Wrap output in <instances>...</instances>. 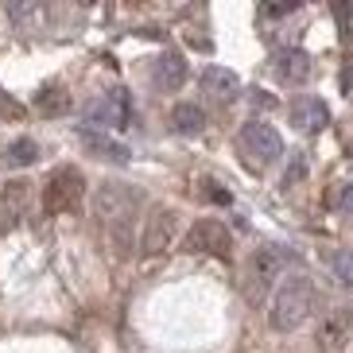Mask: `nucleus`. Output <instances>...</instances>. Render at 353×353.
I'll list each match as a JSON object with an SVG mask.
<instances>
[{
	"mask_svg": "<svg viewBox=\"0 0 353 353\" xmlns=\"http://www.w3.org/2000/svg\"><path fill=\"white\" fill-rule=\"evenodd\" d=\"M330 272H334V280H338V283L353 288V252L350 249L334 252V256H330Z\"/></svg>",
	"mask_w": 353,
	"mask_h": 353,
	"instance_id": "nucleus-20",
	"label": "nucleus"
},
{
	"mask_svg": "<svg viewBox=\"0 0 353 353\" xmlns=\"http://www.w3.org/2000/svg\"><path fill=\"white\" fill-rule=\"evenodd\" d=\"M82 171L78 167H54L47 187H43V214L47 218H59V214H70L78 202H82Z\"/></svg>",
	"mask_w": 353,
	"mask_h": 353,
	"instance_id": "nucleus-5",
	"label": "nucleus"
},
{
	"mask_svg": "<svg viewBox=\"0 0 353 353\" xmlns=\"http://www.w3.org/2000/svg\"><path fill=\"white\" fill-rule=\"evenodd\" d=\"M179 233V214L171 206H152V214L144 218V229H140V241L136 249L144 256H159V252L171 249V241Z\"/></svg>",
	"mask_w": 353,
	"mask_h": 353,
	"instance_id": "nucleus-7",
	"label": "nucleus"
},
{
	"mask_svg": "<svg viewBox=\"0 0 353 353\" xmlns=\"http://www.w3.org/2000/svg\"><path fill=\"white\" fill-rule=\"evenodd\" d=\"M342 94L353 97V63H345V70H342Z\"/></svg>",
	"mask_w": 353,
	"mask_h": 353,
	"instance_id": "nucleus-22",
	"label": "nucleus"
},
{
	"mask_svg": "<svg viewBox=\"0 0 353 353\" xmlns=\"http://www.w3.org/2000/svg\"><path fill=\"white\" fill-rule=\"evenodd\" d=\"M82 144L85 152H94L97 159H113V163H128V148L109 140V136H97L94 128H82Z\"/></svg>",
	"mask_w": 353,
	"mask_h": 353,
	"instance_id": "nucleus-16",
	"label": "nucleus"
},
{
	"mask_svg": "<svg viewBox=\"0 0 353 353\" xmlns=\"http://www.w3.org/2000/svg\"><path fill=\"white\" fill-rule=\"evenodd\" d=\"M0 113H4V117H20L23 109H20V105H16V101H8V97L0 94Z\"/></svg>",
	"mask_w": 353,
	"mask_h": 353,
	"instance_id": "nucleus-23",
	"label": "nucleus"
},
{
	"mask_svg": "<svg viewBox=\"0 0 353 353\" xmlns=\"http://www.w3.org/2000/svg\"><path fill=\"white\" fill-rule=\"evenodd\" d=\"M311 54L303 51V47H283V51L272 54V74L280 78L283 85H303L311 78Z\"/></svg>",
	"mask_w": 353,
	"mask_h": 353,
	"instance_id": "nucleus-10",
	"label": "nucleus"
},
{
	"mask_svg": "<svg viewBox=\"0 0 353 353\" xmlns=\"http://www.w3.org/2000/svg\"><path fill=\"white\" fill-rule=\"evenodd\" d=\"M183 249L187 252H202V256H229L233 249V237H229V229L214 218H202L187 229V237H183Z\"/></svg>",
	"mask_w": 353,
	"mask_h": 353,
	"instance_id": "nucleus-9",
	"label": "nucleus"
},
{
	"mask_svg": "<svg viewBox=\"0 0 353 353\" xmlns=\"http://www.w3.org/2000/svg\"><path fill=\"white\" fill-rule=\"evenodd\" d=\"M319 353H350L353 345V307H334L322 314L319 330H314Z\"/></svg>",
	"mask_w": 353,
	"mask_h": 353,
	"instance_id": "nucleus-8",
	"label": "nucleus"
},
{
	"mask_svg": "<svg viewBox=\"0 0 353 353\" xmlns=\"http://www.w3.org/2000/svg\"><path fill=\"white\" fill-rule=\"evenodd\" d=\"M291 125L299 128V132H322V128L330 125V109H326V101L322 97H311V94H303L291 101Z\"/></svg>",
	"mask_w": 353,
	"mask_h": 353,
	"instance_id": "nucleus-11",
	"label": "nucleus"
},
{
	"mask_svg": "<svg viewBox=\"0 0 353 353\" xmlns=\"http://www.w3.org/2000/svg\"><path fill=\"white\" fill-rule=\"evenodd\" d=\"M35 159H39V144L32 136H20V140H12L4 148V163H12V167H32Z\"/></svg>",
	"mask_w": 353,
	"mask_h": 353,
	"instance_id": "nucleus-19",
	"label": "nucleus"
},
{
	"mask_svg": "<svg viewBox=\"0 0 353 353\" xmlns=\"http://www.w3.org/2000/svg\"><path fill=\"white\" fill-rule=\"evenodd\" d=\"M334 16H338V23H350L353 20V8H350V4H334Z\"/></svg>",
	"mask_w": 353,
	"mask_h": 353,
	"instance_id": "nucleus-25",
	"label": "nucleus"
},
{
	"mask_svg": "<svg viewBox=\"0 0 353 353\" xmlns=\"http://www.w3.org/2000/svg\"><path fill=\"white\" fill-rule=\"evenodd\" d=\"M82 121L94 128H128L132 125V97H128V90H109V94L101 97H90V101L82 105Z\"/></svg>",
	"mask_w": 353,
	"mask_h": 353,
	"instance_id": "nucleus-6",
	"label": "nucleus"
},
{
	"mask_svg": "<svg viewBox=\"0 0 353 353\" xmlns=\"http://www.w3.org/2000/svg\"><path fill=\"white\" fill-rule=\"evenodd\" d=\"M237 148H241V156H245V163H249L252 171H264V167H272L276 159L283 156L280 132H276L272 125H264V121H249V125H241Z\"/></svg>",
	"mask_w": 353,
	"mask_h": 353,
	"instance_id": "nucleus-3",
	"label": "nucleus"
},
{
	"mask_svg": "<svg viewBox=\"0 0 353 353\" xmlns=\"http://www.w3.org/2000/svg\"><path fill=\"white\" fill-rule=\"evenodd\" d=\"M342 210H345V214H353V183H350V187H342Z\"/></svg>",
	"mask_w": 353,
	"mask_h": 353,
	"instance_id": "nucleus-26",
	"label": "nucleus"
},
{
	"mask_svg": "<svg viewBox=\"0 0 353 353\" xmlns=\"http://www.w3.org/2000/svg\"><path fill=\"white\" fill-rule=\"evenodd\" d=\"M314 299H319V291H314V280L307 276V272H291V276H283V280L276 283L272 303H268L272 330H280V334L299 330L303 322L311 319Z\"/></svg>",
	"mask_w": 353,
	"mask_h": 353,
	"instance_id": "nucleus-2",
	"label": "nucleus"
},
{
	"mask_svg": "<svg viewBox=\"0 0 353 353\" xmlns=\"http://www.w3.org/2000/svg\"><path fill=\"white\" fill-rule=\"evenodd\" d=\"M291 264H295V252H291L288 245H264V249H256L252 260H249V288H252V295L260 299L272 283H280L283 276H288Z\"/></svg>",
	"mask_w": 353,
	"mask_h": 353,
	"instance_id": "nucleus-4",
	"label": "nucleus"
},
{
	"mask_svg": "<svg viewBox=\"0 0 353 353\" xmlns=\"http://www.w3.org/2000/svg\"><path fill=\"white\" fill-rule=\"evenodd\" d=\"M35 109L43 117H66L74 109V97L66 94V85H43L35 94Z\"/></svg>",
	"mask_w": 353,
	"mask_h": 353,
	"instance_id": "nucleus-15",
	"label": "nucleus"
},
{
	"mask_svg": "<svg viewBox=\"0 0 353 353\" xmlns=\"http://www.w3.org/2000/svg\"><path fill=\"white\" fill-rule=\"evenodd\" d=\"M288 12H295V4H268L264 16H288Z\"/></svg>",
	"mask_w": 353,
	"mask_h": 353,
	"instance_id": "nucleus-24",
	"label": "nucleus"
},
{
	"mask_svg": "<svg viewBox=\"0 0 353 353\" xmlns=\"http://www.w3.org/2000/svg\"><path fill=\"white\" fill-rule=\"evenodd\" d=\"M136 214H140V194L132 187L105 183L94 190V218L117 256H128L136 249Z\"/></svg>",
	"mask_w": 353,
	"mask_h": 353,
	"instance_id": "nucleus-1",
	"label": "nucleus"
},
{
	"mask_svg": "<svg viewBox=\"0 0 353 353\" xmlns=\"http://www.w3.org/2000/svg\"><path fill=\"white\" fill-rule=\"evenodd\" d=\"M171 128H175L179 136H198L202 128H206V113H202L198 105L183 101V105L171 109Z\"/></svg>",
	"mask_w": 353,
	"mask_h": 353,
	"instance_id": "nucleus-17",
	"label": "nucleus"
},
{
	"mask_svg": "<svg viewBox=\"0 0 353 353\" xmlns=\"http://www.w3.org/2000/svg\"><path fill=\"white\" fill-rule=\"evenodd\" d=\"M8 16L16 28H23V32H35L43 20H47V8L43 4H32V0H20V4H8Z\"/></svg>",
	"mask_w": 353,
	"mask_h": 353,
	"instance_id": "nucleus-18",
	"label": "nucleus"
},
{
	"mask_svg": "<svg viewBox=\"0 0 353 353\" xmlns=\"http://www.w3.org/2000/svg\"><path fill=\"white\" fill-rule=\"evenodd\" d=\"M202 194L210 198V202H218V206H229V202H233V198H229V190H218V183H202Z\"/></svg>",
	"mask_w": 353,
	"mask_h": 353,
	"instance_id": "nucleus-21",
	"label": "nucleus"
},
{
	"mask_svg": "<svg viewBox=\"0 0 353 353\" xmlns=\"http://www.w3.org/2000/svg\"><path fill=\"white\" fill-rule=\"evenodd\" d=\"M202 90L214 94L218 101H233L241 94V78L233 70H225V66H206L202 70Z\"/></svg>",
	"mask_w": 353,
	"mask_h": 353,
	"instance_id": "nucleus-13",
	"label": "nucleus"
},
{
	"mask_svg": "<svg viewBox=\"0 0 353 353\" xmlns=\"http://www.w3.org/2000/svg\"><path fill=\"white\" fill-rule=\"evenodd\" d=\"M152 82H156L159 90H167V94L179 90V85L187 82V59L179 51H163L156 63H152Z\"/></svg>",
	"mask_w": 353,
	"mask_h": 353,
	"instance_id": "nucleus-12",
	"label": "nucleus"
},
{
	"mask_svg": "<svg viewBox=\"0 0 353 353\" xmlns=\"http://www.w3.org/2000/svg\"><path fill=\"white\" fill-rule=\"evenodd\" d=\"M0 206L8 210L12 218H28V210H32V183H28V179H12V183H4V190H0Z\"/></svg>",
	"mask_w": 353,
	"mask_h": 353,
	"instance_id": "nucleus-14",
	"label": "nucleus"
}]
</instances>
